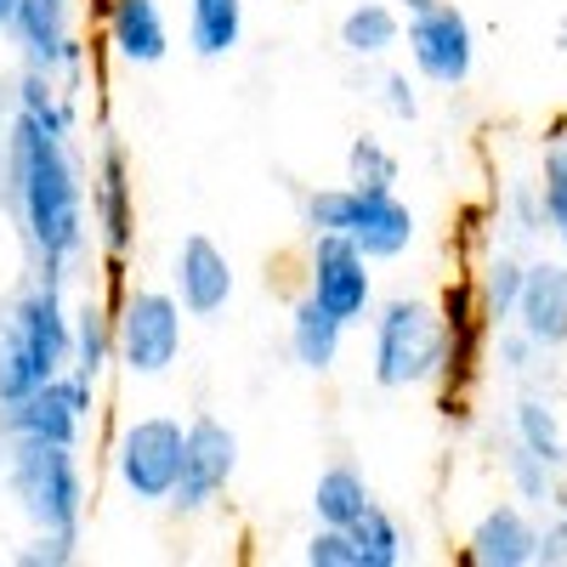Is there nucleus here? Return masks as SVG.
Masks as SVG:
<instances>
[{
    "label": "nucleus",
    "mask_w": 567,
    "mask_h": 567,
    "mask_svg": "<svg viewBox=\"0 0 567 567\" xmlns=\"http://www.w3.org/2000/svg\"><path fill=\"white\" fill-rule=\"evenodd\" d=\"M7 182H12V210L23 221L29 256H34V278L69 284L74 261L91 245L85 182H80V159L69 148V136L18 114L7 136Z\"/></svg>",
    "instance_id": "f257e3e1"
},
{
    "label": "nucleus",
    "mask_w": 567,
    "mask_h": 567,
    "mask_svg": "<svg viewBox=\"0 0 567 567\" xmlns=\"http://www.w3.org/2000/svg\"><path fill=\"white\" fill-rule=\"evenodd\" d=\"M69 358H74V318L63 307V284L34 278L0 318V409L63 374Z\"/></svg>",
    "instance_id": "f03ea898"
},
{
    "label": "nucleus",
    "mask_w": 567,
    "mask_h": 567,
    "mask_svg": "<svg viewBox=\"0 0 567 567\" xmlns=\"http://www.w3.org/2000/svg\"><path fill=\"white\" fill-rule=\"evenodd\" d=\"M369 374L386 392H409L449 374V323L432 301L420 296H392L374 312V352H369Z\"/></svg>",
    "instance_id": "7ed1b4c3"
},
{
    "label": "nucleus",
    "mask_w": 567,
    "mask_h": 567,
    "mask_svg": "<svg viewBox=\"0 0 567 567\" xmlns=\"http://www.w3.org/2000/svg\"><path fill=\"white\" fill-rule=\"evenodd\" d=\"M7 488L18 511L40 534H74L85 523V477L69 443H40V437H12L7 449Z\"/></svg>",
    "instance_id": "20e7f679"
},
{
    "label": "nucleus",
    "mask_w": 567,
    "mask_h": 567,
    "mask_svg": "<svg viewBox=\"0 0 567 567\" xmlns=\"http://www.w3.org/2000/svg\"><path fill=\"white\" fill-rule=\"evenodd\" d=\"M307 233H341L358 245L363 261H398L414 245V210L392 194H369V187H318L301 199Z\"/></svg>",
    "instance_id": "39448f33"
},
{
    "label": "nucleus",
    "mask_w": 567,
    "mask_h": 567,
    "mask_svg": "<svg viewBox=\"0 0 567 567\" xmlns=\"http://www.w3.org/2000/svg\"><path fill=\"white\" fill-rule=\"evenodd\" d=\"M182 301L171 290H125L114 312V363L154 381L182 358Z\"/></svg>",
    "instance_id": "423d86ee"
},
{
    "label": "nucleus",
    "mask_w": 567,
    "mask_h": 567,
    "mask_svg": "<svg viewBox=\"0 0 567 567\" xmlns=\"http://www.w3.org/2000/svg\"><path fill=\"white\" fill-rule=\"evenodd\" d=\"M182 437L187 425L176 414H142L114 443V477L136 505H171L176 471H182Z\"/></svg>",
    "instance_id": "0eeeda50"
},
{
    "label": "nucleus",
    "mask_w": 567,
    "mask_h": 567,
    "mask_svg": "<svg viewBox=\"0 0 567 567\" xmlns=\"http://www.w3.org/2000/svg\"><path fill=\"white\" fill-rule=\"evenodd\" d=\"M409 63L425 85H465L471 69H477V34H471V18L454 7V0H425L420 12H409Z\"/></svg>",
    "instance_id": "6e6552de"
},
{
    "label": "nucleus",
    "mask_w": 567,
    "mask_h": 567,
    "mask_svg": "<svg viewBox=\"0 0 567 567\" xmlns=\"http://www.w3.org/2000/svg\"><path fill=\"white\" fill-rule=\"evenodd\" d=\"M233 471H239V432H233L227 420H216V414H194L187 420V437H182V471H176L171 505L182 516L210 511L227 494Z\"/></svg>",
    "instance_id": "1a4fd4ad"
},
{
    "label": "nucleus",
    "mask_w": 567,
    "mask_h": 567,
    "mask_svg": "<svg viewBox=\"0 0 567 567\" xmlns=\"http://www.w3.org/2000/svg\"><path fill=\"white\" fill-rule=\"evenodd\" d=\"M91 386L80 369H63V374H52V381H40L29 398H18V403H7L0 409V437H40V443H80V432H85V414H91Z\"/></svg>",
    "instance_id": "9d476101"
},
{
    "label": "nucleus",
    "mask_w": 567,
    "mask_h": 567,
    "mask_svg": "<svg viewBox=\"0 0 567 567\" xmlns=\"http://www.w3.org/2000/svg\"><path fill=\"white\" fill-rule=\"evenodd\" d=\"M307 296L318 307H329L347 329L369 318L374 307V278H369V261L358 256L352 239L341 233H312V250H307Z\"/></svg>",
    "instance_id": "9b49d317"
},
{
    "label": "nucleus",
    "mask_w": 567,
    "mask_h": 567,
    "mask_svg": "<svg viewBox=\"0 0 567 567\" xmlns=\"http://www.w3.org/2000/svg\"><path fill=\"white\" fill-rule=\"evenodd\" d=\"M18 45H23V63L40 69V74H69L80 80V40H74V0H18L12 12V29H7Z\"/></svg>",
    "instance_id": "f8f14e48"
},
{
    "label": "nucleus",
    "mask_w": 567,
    "mask_h": 567,
    "mask_svg": "<svg viewBox=\"0 0 567 567\" xmlns=\"http://www.w3.org/2000/svg\"><path fill=\"white\" fill-rule=\"evenodd\" d=\"M91 233L120 267L136 239V205H131V171H125V142L109 131L97 148V171H91Z\"/></svg>",
    "instance_id": "ddd939ff"
},
{
    "label": "nucleus",
    "mask_w": 567,
    "mask_h": 567,
    "mask_svg": "<svg viewBox=\"0 0 567 567\" xmlns=\"http://www.w3.org/2000/svg\"><path fill=\"white\" fill-rule=\"evenodd\" d=\"M171 296L187 318H221L233 301V261L210 233H182L176 261H171Z\"/></svg>",
    "instance_id": "4468645a"
},
{
    "label": "nucleus",
    "mask_w": 567,
    "mask_h": 567,
    "mask_svg": "<svg viewBox=\"0 0 567 567\" xmlns=\"http://www.w3.org/2000/svg\"><path fill=\"white\" fill-rule=\"evenodd\" d=\"M460 556L471 567H534L539 561V528L528 523L523 505H494V511H483V523L465 534Z\"/></svg>",
    "instance_id": "2eb2a0df"
},
{
    "label": "nucleus",
    "mask_w": 567,
    "mask_h": 567,
    "mask_svg": "<svg viewBox=\"0 0 567 567\" xmlns=\"http://www.w3.org/2000/svg\"><path fill=\"white\" fill-rule=\"evenodd\" d=\"M516 323L550 352L567 347V256L561 261H534L523 272V296H516Z\"/></svg>",
    "instance_id": "dca6fc26"
},
{
    "label": "nucleus",
    "mask_w": 567,
    "mask_h": 567,
    "mask_svg": "<svg viewBox=\"0 0 567 567\" xmlns=\"http://www.w3.org/2000/svg\"><path fill=\"white\" fill-rule=\"evenodd\" d=\"M109 45L131 69H159L171 58V29L159 0H109Z\"/></svg>",
    "instance_id": "f3484780"
},
{
    "label": "nucleus",
    "mask_w": 567,
    "mask_h": 567,
    "mask_svg": "<svg viewBox=\"0 0 567 567\" xmlns=\"http://www.w3.org/2000/svg\"><path fill=\"white\" fill-rule=\"evenodd\" d=\"M341 341H347V323L329 312V307H318L312 296H301L290 307V358L301 369L329 374V369H336V358H341Z\"/></svg>",
    "instance_id": "a211bd4d"
},
{
    "label": "nucleus",
    "mask_w": 567,
    "mask_h": 567,
    "mask_svg": "<svg viewBox=\"0 0 567 567\" xmlns=\"http://www.w3.org/2000/svg\"><path fill=\"white\" fill-rule=\"evenodd\" d=\"M245 40V0H187V45L199 63H221Z\"/></svg>",
    "instance_id": "6ab92c4d"
},
{
    "label": "nucleus",
    "mask_w": 567,
    "mask_h": 567,
    "mask_svg": "<svg viewBox=\"0 0 567 567\" xmlns=\"http://www.w3.org/2000/svg\"><path fill=\"white\" fill-rule=\"evenodd\" d=\"M336 40H341L347 58L381 63L392 45H403V18H398V7H386V0H358V7L341 18Z\"/></svg>",
    "instance_id": "aec40b11"
},
{
    "label": "nucleus",
    "mask_w": 567,
    "mask_h": 567,
    "mask_svg": "<svg viewBox=\"0 0 567 567\" xmlns=\"http://www.w3.org/2000/svg\"><path fill=\"white\" fill-rule=\"evenodd\" d=\"M363 505H374L369 483H363V471L352 460H336L329 471H318V483H312V516H318V528H352Z\"/></svg>",
    "instance_id": "412c9836"
},
{
    "label": "nucleus",
    "mask_w": 567,
    "mask_h": 567,
    "mask_svg": "<svg viewBox=\"0 0 567 567\" xmlns=\"http://www.w3.org/2000/svg\"><path fill=\"white\" fill-rule=\"evenodd\" d=\"M511 437L523 443L528 454H539L550 471H567V437H561V414L545 403V398H516V414H511Z\"/></svg>",
    "instance_id": "4be33fe9"
},
{
    "label": "nucleus",
    "mask_w": 567,
    "mask_h": 567,
    "mask_svg": "<svg viewBox=\"0 0 567 567\" xmlns=\"http://www.w3.org/2000/svg\"><path fill=\"white\" fill-rule=\"evenodd\" d=\"M523 261H516L511 250H494L488 261H483V272H477V318L488 323V329H499V323H511L516 318V296H523Z\"/></svg>",
    "instance_id": "5701e85b"
},
{
    "label": "nucleus",
    "mask_w": 567,
    "mask_h": 567,
    "mask_svg": "<svg viewBox=\"0 0 567 567\" xmlns=\"http://www.w3.org/2000/svg\"><path fill=\"white\" fill-rule=\"evenodd\" d=\"M352 545H358V567H398L409 556L403 545V528H398V516L386 505H363V516L347 528Z\"/></svg>",
    "instance_id": "b1692460"
},
{
    "label": "nucleus",
    "mask_w": 567,
    "mask_h": 567,
    "mask_svg": "<svg viewBox=\"0 0 567 567\" xmlns=\"http://www.w3.org/2000/svg\"><path fill=\"white\" fill-rule=\"evenodd\" d=\"M114 363V318L97 307V301H85L80 312H74V358H69V369H80L91 386H97V374Z\"/></svg>",
    "instance_id": "393cba45"
},
{
    "label": "nucleus",
    "mask_w": 567,
    "mask_h": 567,
    "mask_svg": "<svg viewBox=\"0 0 567 567\" xmlns=\"http://www.w3.org/2000/svg\"><path fill=\"white\" fill-rule=\"evenodd\" d=\"M539 199H545V221H550V233H556V245H561V256H567V120L550 125V136H545Z\"/></svg>",
    "instance_id": "a878e982"
},
{
    "label": "nucleus",
    "mask_w": 567,
    "mask_h": 567,
    "mask_svg": "<svg viewBox=\"0 0 567 567\" xmlns=\"http://www.w3.org/2000/svg\"><path fill=\"white\" fill-rule=\"evenodd\" d=\"M347 182L352 187H369V194H392L398 187V154L386 148L381 136H352V148H347Z\"/></svg>",
    "instance_id": "bb28decb"
},
{
    "label": "nucleus",
    "mask_w": 567,
    "mask_h": 567,
    "mask_svg": "<svg viewBox=\"0 0 567 567\" xmlns=\"http://www.w3.org/2000/svg\"><path fill=\"white\" fill-rule=\"evenodd\" d=\"M505 477H511V488H516V499H523V505H550V494H556V471L539 454H528L516 437L505 449Z\"/></svg>",
    "instance_id": "cd10ccee"
},
{
    "label": "nucleus",
    "mask_w": 567,
    "mask_h": 567,
    "mask_svg": "<svg viewBox=\"0 0 567 567\" xmlns=\"http://www.w3.org/2000/svg\"><path fill=\"white\" fill-rule=\"evenodd\" d=\"M534 352H545V347H539L516 318L494 329V363H499L505 374H528V369H534Z\"/></svg>",
    "instance_id": "c85d7f7f"
},
{
    "label": "nucleus",
    "mask_w": 567,
    "mask_h": 567,
    "mask_svg": "<svg viewBox=\"0 0 567 567\" xmlns=\"http://www.w3.org/2000/svg\"><path fill=\"white\" fill-rule=\"evenodd\" d=\"M301 561L307 567H358V545L347 528H318L307 545H301Z\"/></svg>",
    "instance_id": "c756f323"
},
{
    "label": "nucleus",
    "mask_w": 567,
    "mask_h": 567,
    "mask_svg": "<svg viewBox=\"0 0 567 567\" xmlns=\"http://www.w3.org/2000/svg\"><path fill=\"white\" fill-rule=\"evenodd\" d=\"M505 205H511V221H516V233H523V239H534V233L550 227V221H545V199H539V182H511Z\"/></svg>",
    "instance_id": "7c9ffc66"
},
{
    "label": "nucleus",
    "mask_w": 567,
    "mask_h": 567,
    "mask_svg": "<svg viewBox=\"0 0 567 567\" xmlns=\"http://www.w3.org/2000/svg\"><path fill=\"white\" fill-rule=\"evenodd\" d=\"M74 545H80L74 534H34V539H29V545L12 556V561H18V567H69V561L80 556Z\"/></svg>",
    "instance_id": "2f4dec72"
},
{
    "label": "nucleus",
    "mask_w": 567,
    "mask_h": 567,
    "mask_svg": "<svg viewBox=\"0 0 567 567\" xmlns=\"http://www.w3.org/2000/svg\"><path fill=\"white\" fill-rule=\"evenodd\" d=\"M374 97H381V109L392 114V120H403V125H414L420 120V97H414V80L409 74H381V91H374Z\"/></svg>",
    "instance_id": "473e14b6"
},
{
    "label": "nucleus",
    "mask_w": 567,
    "mask_h": 567,
    "mask_svg": "<svg viewBox=\"0 0 567 567\" xmlns=\"http://www.w3.org/2000/svg\"><path fill=\"white\" fill-rule=\"evenodd\" d=\"M539 561H567V511H556V523L539 528Z\"/></svg>",
    "instance_id": "72a5a7b5"
},
{
    "label": "nucleus",
    "mask_w": 567,
    "mask_h": 567,
    "mask_svg": "<svg viewBox=\"0 0 567 567\" xmlns=\"http://www.w3.org/2000/svg\"><path fill=\"white\" fill-rule=\"evenodd\" d=\"M12 12H18V0H0V29H12Z\"/></svg>",
    "instance_id": "f704fd0d"
},
{
    "label": "nucleus",
    "mask_w": 567,
    "mask_h": 567,
    "mask_svg": "<svg viewBox=\"0 0 567 567\" xmlns=\"http://www.w3.org/2000/svg\"><path fill=\"white\" fill-rule=\"evenodd\" d=\"M556 45H561V52H567V18L556 23Z\"/></svg>",
    "instance_id": "c9c22d12"
},
{
    "label": "nucleus",
    "mask_w": 567,
    "mask_h": 567,
    "mask_svg": "<svg viewBox=\"0 0 567 567\" xmlns=\"http://www.w3.org/2000/svg\"><path fill=\"white\" fill-rule=\"evenodd\" d=\"M398 7H403V12H420V7H425V0H398Z\"/></svg>",
    "instance_id": "e433bc0d"
}]
</instances>
